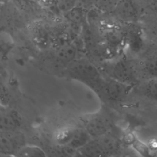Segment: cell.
Instances as JSON below:
<instances>
[{"instance_id":"8fae6325","label":"cell","mask_w":157,"mask_h":157,"mask_svg":"<svg viewBox=\"0 0 157 157\" xmlns=\"http://www.w3.org/2000/svg\"><path fill=\"white\" fill-rule=\"evenodd\" d=\"M76 47L74 45L69 44L61 47L58 53L57 57L59 61L64 64H70L72 62L76 56Z\"/></svg>"},{"instance_id":"44dd1931","label":"cell","mask_w":157,"mask_h":157,"mask_svg":"<svg viewBox=\"0 0 157 157\" xmlns=\"http://www.w3.org/2000/svg\"><path fill=\"white\" fill-rule=\"evenodd\" d=\"M151 28L152 34L157 39V12H151Z\"/></svg>"},{"instance_id":"cb8c5ba5","label":"cell","mask_w":157,"mask_h":157,"mask_svg":"<svg viewBox=\"0 0 157 157\" xmlns=\"http://www.w3.org/2000/svg\"><path fill=\"white\" fill-rule=\"evenodd\" d=\"M148 3L151 12H157V0H148Z\"/></svg>"},{"instance_id":"ac0fdd59","label":"cell","mask_w":157,"mask_h":157,"mask_svg":"<svg viewBox=\"0 0 157 157\" xmlns=\"http://www.w3.org/2000/svg\"><path fill=\"white\" fill-rule=\"evenodd\" d=\"M78 0H58V6L59 10L66 13L76 6Z\"/></svg>"},{"instance_id":"8992f818","label":"cell","mask_w":157,"mask_h":157,"mask_svg":"<svg viewBox=\"0 0 157 157\" xmlns=\"http://www.w3.org/2000/svg\"><path fill=\"white\" fill-rule=\"evenodd\" d=\"M113 10L117 17L126 21H136L140 15L139 7L132 0H120Z\"/></svg>"},{"instance_id":"5bb4252c","label":"cell","mask_w":157,"mask_h":157,"mask_svg":"<svg viewBox=\"0 0 157 157\" xmlns=\"http://www.w3.org/2000/svg\"><path fill=\"white\" fill-rule=\"evenodd\" d=\"M65 17L74 25L82 24L85 17V9L75 6L64 13Z\"/></svg>"},{"instance_id":"e0dca14e","label":"cell","mask_w":157,"mask_h":157,"mask_svg":"<svg viewBox=\"0 0 157 157\" xmlns=\"http://www.w3.org/2000/svg\"><path fill=\"white\" fill-rule=\"evenodd\" d=\"M132 148L139 154L143 156H148L150 155V148L145 144L139 140L137 139L131 145Z\"/></svg>"},{"instance_id":"2e32d148","label":"cell","mask_w":157,"mask_h":157,"mask_svg":"<svg viewBox=\"0 0 157 157\" xmlns=\"http://www.w3.org/2000/svg\"><path fill=\"white\" fill-rule=\"evenodd\" d=\"M144 92L149 99L157 101V78H149L144 88Z\"/></svg>"},{"instance_id":"9a60e30c","label":"cell","mask_w":157,"mask_h":157,"mask_svg":"<svg viewBox=\"0 0 157 157\" xmlns=\"http://www.w3.org/2000/svg\"><path fill=\"white\" fill-rule=\"evenodd\" d=\"M75 128H64L59 129L55 136L56 140L61 145H67L72 138Z\"/></svg>"},{"instance_id":"5b68a950","label":"cell","mask_w":157,"mask_h":157,"mask_svg":"<svg viewBox=\"0 0 157 157\" xmlns=\"http://www.w3.org/2000/svg\"><path fill=\"white\" fill-rule=\"evenodd\" d=\"M110 77L120 82L132 85L136 80V74L129 62L121 59L117 61L110 69Z\"/></svg>"},{"instance_id":"3957f363","label":"cell","mask_w":157,"mask_h":157,"mask_svg":"<svg viewBox=\"0 0 157 157\" xmlns=\"http://www.w3.org/2000/svg\"><path fill=\"white\" fill-rule=\"evenodd\" d=\"M132 85L120 82L111 77L104 78L98 93L110 100H120L124 98L131 88Z\"/></svg>"},{"instance_id":"52a82bcc","label":"cell","mask_w":157,"mask_h":157,"mask_svg":"<svg viewBox=\"0 0 157 157\" xmlns=\"http://www.w3.org/2000/svg\"><path fill=\"white\" fill-rule=\"evenodd\" d=\"M22 119L17 111L1 106L0 113L1 131L17 130L20 127Z\"/></svg>"},{"instance_id":"ffe728a7","label":"cell","mask_w":157,"mask_h":157,"mask_svg":"<svg viewBox=\"0 0 157 157\" xmlns=\"http://www.w3.org/2000/svg\"><path fill=\"white\" fill-rule=\"evenodd\" d=\"M119 1L117 0H99V6L102 9H114Z\"/></svg>"},{"instance_id":"ba28073f","label":"cell","mask_w":157,"mask_h":157,"mask_svg":"<svg viewBox=\"0 0 157 157\" xmlns=\"http://www.w3.org/2000/svg\"><path fill=\"white\" fill-rule=\"evenodd\" d=\"M78 153L84 156H109L97 139L93 138L84 146L77 150Z\"/></svg>"},{"instance_id":"7c38bea8","label":"cell","mask_w":157,"mask_h":157,"mask_svg":"<svg viewBox=\"0 0 157 157\" xmlns=\"http://www.w3.org/2000/svg\"><path fill=\"white\" fill-rule=\"evenodd\" d=\"M46 156L45 151L40 147L26 144L22 147L15 155V156L20 157H43Z\"/></svg>"},{"instance_id":"9c48e42d","label":"cell","mask_w":157,"mask_h":157,"mask_svg":"<svg viewBox=\"0 0 157 157\" xmlns=\"http://www.w3.org/2000/svg\"><path fill=\"white\" fill-rule=\"evenodd\" d=\"M91 137L90 135L84 128L76 129L72 138L66 146L77 151L88 142L91 139Z\"/></svg>"},{"instance_id":"d6986e66","label":"cell","mask_w":157,"mask_h":157,"mask_svg":"<svg viewBox=\"0 0 157 157\" xmlns=\"http://www.w3.org/2000/svg\"><path fill=\"white\" fill-rule=\"evenodd\" d=\"M10 101V95L7 87L2 83L1 84V105L7 107Z\"/></svg>"},{"instance_id":"30bf717a","label":"cell","mask_w":157,"mask_h":157,"mask_svg":"<svg viewBox=\"0 0 157 157\" xmlns=\"http://www.w3.org/2000/svg\"><path fill=\"white\" fill-rule=\"evenodd\" d=\"M96 139H98L109 156L116 153L120 147L118 139L109 132Z\"/></svg>"},{"instance_id":"4fadbf2b","label":"cell","mask_w":157,"mask_h":157,"mask_svg":"<svg viewBox=\"0 0 157 157\" xmlns=\"http://www.w3.org/2000/svg\"><path fill=\"white\" fill-rule=\"evenodd\" d=\"M143 69L148 79L157 78V53L150 55L145 60Z\"/></svg>"},{"instance_id":"6da1fadb","label":"cell","mask_w":157,"mask_h":157,"mask_svg":"<svg viewBox=\"0 0 157 157\" xmlns=\"http://www.w3.org/2000/svg\"><path fill=\"white\" fill-rule=\"evenodd\" d=\"M67 72L71 78L83 82L97 92L104 80L94 65L86 59H74L67 65Z\"/></svg>"},{"instance_id":"277c9868","label":"cell","mask_w":157,"mask_h":157,"mask_svg":"<svg viewBox=\"0 0 157 157\" xmlns=\"http://www.w3.org/2000/svg\"><path fill=\"white\" fill-rule=\"evenodd\" d=\"M83 124L84 129L92 138H97L109 132L111 128V123L108 118L100 113L88 117Z\"/></svg>"},{"instance_id":"603a6c76","label":"cell","mask_w":157,"mask_h":157,"mask_svg":"<svg viewBox=\"0 0 157 157\" xmlns=\"http://www.w3.org/2000/svg\"><path fill=\"white\" fill-rule=\"evenodd\" d=\"M94 0H78L76 6L86 9L87 7H90L94 2Z\"/></svg>"},{"instance_id":"7402d4cb","label":"cell","mask_w":157,"mask_h":157,"mask_svg":"<svg viewBox=\"0 0 157 157\" xmlns=\"http://www.w3.org/2000/svg\"><path fill=\"white\" fill-rule=\"evenodd\" d=\"M136 139L137 138H136V136L132 132H127L123 137V142L129 145H132Z\"/></svg>"},{"instance_id":"7a4b0ae2","label":"cell","mask_w":157,"mask_h":157,"mask_svg":"<svg viewBox=\"0 0 157 157\" xmlns=\"http://www.w3.org/2000/svg\"><path fill=\"white\" fill-rule=\"evenodd\" d=\"M25 136L18 129L0 132V153L1 156H15L24 145Z\"/></svg>"}]
</instances>
